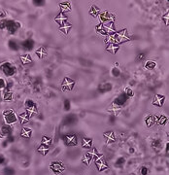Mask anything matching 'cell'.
Here are the masks:
<instances>
[{
	"label": "cell",
	"mask_w": 169,
	"mask_h": 175,
	"mask_svg": "<svg viewBox=\"0 0 169 175\" xmlns=\"http://www.w3.org/2000/svg\"><path fill=\"white\" fill-rule=\"evenodd\" d=\"M127 99H128V97L126 96V94H124V93H123V94H121L119 96H118L116 99L114 100V104L115 105H117L118 107H122V106H123L124 104L126 103V101H127Z\"/></svg>",
	"instance_id": "obj_9"
},
{
	"label": "cell",
	"mask_w": 169,
	"mask_h": 175,
	"mask_svg": "<svg viewBox=\"0 0 169 175\" xmlns=\"http://www.w3.org/2000/svg\"><path fill=\"white\" fill-rule=\"evenodd\" d=\"M124 94H126V96L128 97V98H129V97H132L133 94H134V93H133V91H132L130 88H126V91H124Z\"/></svg>",
	"instance_id": "obj_41"
},
{
	"label": "cell",
	"mask_w": 169,
	"mask_h": 175,
	"mask_svg": "<svg viewBox=\"0 0 169 175\" xmlns=\"http://www.w3.org/2000/svg\"><path fill=\"white\" fill-rule=\"evenodd\" d=\"M119 49H120L119 44H116V43H114V44H108V46L106 48V50L108 51V52L111 53V54H113V55L117 54V52L119 51Z\"/></svg>",
	"instance_id": "obj_19"
},
{
	"label": "cell",
	"mask_w": 169,
	"mask_h": 175,
	"mask_svg": "<svg viewBox=\"0 0 169 175\" xmlns=\"http://www.w3.org/2000/svg\"><path fill=\"white\" fill-rule=\"evenodd\" d=\"M11 131H12V129L10 128V126H8V125L3 126L1 128V133L3 135H9L11 133Z\"/></svg>",
	"instance_id": "obj_35"
},
{
	"label": "cell",
	"mask_w": 169,
	"mask_h": 175,
	"mask_svg": "<svg viewBox=\"0 0 169 175\" xmlns=\"http://www.w3.org/2000/svg\"></svg>",
	"instance_id": "obj_50"
},
{
	"label": "cell",
	"mask_w": 169,
	"mask_h": 175,
	"mask_svg": "<svg viewBox=\"0 0 169 175\" xmlns=\"http://www.w3.org/2000/svg\"><path fill=\"white\" fill-rule=\"evenodd\" d=\"M25 111L29 114L30 117L35 115V114L38 113L37 111V104L34 102L33 100L31 99H27L25 101Z\"/></svg>",
	"instance_id": "obj_5"
},
{
	"label": "cell",
	"mask_w": 169,
	"mask_h": 175,
	"mask_svg": "<svg viewBox=\"0 0 169 175\" xmlns=\"http://www.w3.org/2000/svg\"><path fill=\"white\" fill-rule=\"evenodd\" d=\"M155 67H157V62L154 61V60H148V61L145 63V68L146 69L152 70V69H155Z\"/></svg>",
	"instance_id": "obj_33"
},
{
	"label": "cell",
	"mask_w": 169,
	"mask_h": 175,
	"mask_svg": "<svg viewBox=\"0 0 169 175\" xmlns=\"http://www.w3.org/2000/svg\"><path fill=\"white\" fill-rule=\"evenodd\" d=\"M6 17H7V13L3 10H0V19H5Z\"/></svg>",
	"instance_id": "obj_44"
},
{
	"label": "cell",
	"mask_w": 169,
	"mask_h": 175,
	"mask_svg": "<svg viewBox=\"0 0 169 175\" xmlns=\"http://www.w3.org/2000/svg\"><path fill=\"white\" fill-rule=\"evenodd\" d=\"M31 134H32V129H29V128H24L21 129V137H24V138H29Z\"/></svg>",
	"instance_id": "obj_25"
},
{
	"label": "cell",
	"mask_w": 169,
	"mask_h": 175,
	"mask_svg": "<svg viewBox=\"0 0 169 175\" xmlns=\"http://www.w3.org/2000/svg\"><path fill=\"white\" fill-rule=\"evenodd\" d=\"M3 163V158L2 157H0V164Z\"/></svg>",
	"instance_id": "obj_49"
},
{
	"label": "cell",
	"mask_w": 169,
	"mask_h": 175,
	"mask_svg": "<svg viewBox=\"0 0 169 175\" xmlns=\"http://www.w3.org/2000/svg\"><path fill=\"white\" fill-rule=\"evenodd\" d=\"M105 42H106L107 44H114V43H116V36H115V34L106 35V39H105Z\"/></svg>",
	"instance_id": "obj_34"
},
{
	"label": "cell",
	"mask_w": 169,
	"mask_h": 175,
	"mask_svg": "<svg viewBox=\"0 0 169 175\" xmlns=\"http://www.w3.org/2000/svg\"><path fill=\"white\" fill-rule=\"evenodd\" d=\"M104 137L107 139V142L110 143V142H115V140H116V137H115V134L113 131H108V132H104Z\"/></svg>",
	"instance_id": "obj_28"
},
{
	"label": "cell",
	"mask_w": 169,
	"mask_h": 175,
	"mask_svg": "<svg viewBox=\"0 0 169 175\" xmlns=\"http://www.w3.org/2000/svg\"><path fill=\"white\" fill-rule=\"evenodd\" d=\"M167 122V117L166 116H164V115H161V116H158V121H157V123L158 124V125H160V126H164L165 124H166Z\"/></svg>",
	"instance_id": "obj_37"
},
{
	"label": "cell",
	"mask_w": 169,
	"mask_h": 175,
	"mask_svg": "<svg viewBox=\"0 0 169 175\" xmlns=\"http://www.w3.org/2000/svg\"><path fill=\"white\" fill-rule=\"evenodd\" d=\"M20 59H21V61L23 64H29V63L32 62V58H31V56L28 55V54L24 55V56H21Z\"/></svg>",
	"instance_id": "obj_26"
},
{
	"label": "cell",
	"mask_w": 169,
	"mask_h": 175,
	"mask_svg": "<svg viewBox=\"0 0 169 175\" xmlns=\"http://www.w3.org/2000/svg\"><path fill=\"white\" fill-rule=\"evenodd\" d=\"M36 56H38L39 59H43L44 56H47V54H48V51L45 47H40V48H38V49L36 50Z\"/></svg>",
	"instance_id": "obj_22"
},
{
	"label": "cell",
	"mask_w": 169,
	"mask_h": 175,
	"mask_svg": "<svg viewBox=\"0 0 169 175\" xmlns=\"http://www.w3.org/2000/svg\"><path fill=\"white\" fill-rule=\"evenodd\" d=\"M34 47V41L31 39V38H28V39L24 40L23 43H21V48L25 51H31Z\"/></svg>",
	"instance_id": "obj_14"
},
{
	"label": "cell",
	"mask_w": 169,
	"mask_h": 175,
	"mask_svg": "<svg viewBox=\"0 0 169 175\" xmlns=\"http://www.w3.org/2000/svg\"><path fill=\"white\" fill-rule=\"evenodd\" d=\"M0 29H5V23H4V20H1V21H0Z\"/></svg>",
	"instance_id": "obj_48"
},
{
	"label": "cell",
	"mask_w": 169,
	"mask_h": 175,
	"mask_svg": "<svg viewBox=\"0 0 169 175\" xmlns=\"http://www.w3.org/2000/svg\"><path fill=\"white\" fill-rule=\"evenodd\" d=\"M117 65L118 64H116L115 67H113L112 69H111V74H112L113 77H119V76L121 75V70L119 69V67H118Z\"/></svg>",
	"instance_id": "obj_38"
},
{
	"label": "cell",
	"mask_w": 169,
	"mask_h": 175,
	"mask_svg": "<svg viewBox=\"0 0 169 175\" xmlns=\"http://www.w3.org/2000/svg\"><path fill=\"white\" fill-rule=\"evenodd\" d=\"M100 9L97 7L96 5H92L91 7V9H90V15L91 16H92V17H98L99 16V14H100Z\"/></svg>",
	"instance_id": "obj_24"
},
{
	"label": "cell",
	"mask_w": 169,
	"mask_h": 175,
	"mask_svg": "<svg viewBox=\"0 0 169 175\" xmlns=\"http://www.w3.org/2000/svg\"><path fill=\"white\" fill-rule=\"evenodd\" d=\"M5 91L3 94V99L5 101H11L13 100V93L10 91V89H5Z\"/></svg>",
	"instance_id": "obj_27"
},
{
	"label": "cell",
	"mask_w": 169,
	"mask_h": 175,
	"mask_svg": "<svg viewBox=\"0 0 169 175\" xmlns=\"http://www.w3.org/2000/svg\"><path fill=\"white\" fill-rule=\"evenodd\" d=\"M96 31L99 34H101V35H105L106 36V32H105V29H104V27H103V25L102 24H99V25H97L96 26Z\"/></svg>",
	"instance_id": "obj_39"
},
{
	"label": "cell",
	"mask_w": 169,
	"mask_h": 175,
	"mask_svg": "<svg viewBox=\"0 0 169 175\" xmlns=\"http://www.w3.org/2000/svg\"><path fill=\"white\" fill-rule=\"evenodd\" d=\"M149 172V170H148V168L147 167H143L142 169H141V174L142 175H147Z\"/></svg>",
	"instance_id": "obj_46"
},
{
	"label": "cell",
	"mask_w": 169,
	"mask_h": 175,
	"mask_svg": "<svg viewBox=\"0 0 169 175\" xmlns=\"http://www.w3.org/2000/svg\"><path fill=\"white\" fill-rule=\"evenodd\" d=\"M0 70L2 71V73L8 77H11V76L15 75L17 73V68L16 66H14L11 62H3L0 64Z\"/></svg>",
	"instance_id": "obj_1"
},
{
	"label": "cell",
	"mask_w": 169,
	"mask_h": 175,
	"mask_svg": "<svg viewBox=\"0 0 169 175\" xmlns=\"http://www.w3.org/2000/svg\"><path fill=\"white\" fill-rule=\"evenodd\" d=\"M59 8H60V13H67L71 11V3L70 2H61L59 3Z\"/></svg>",
	"instance_id": "obj_18"
},
{
	"label": "cell",
	"mask_w": 169,
	"mask_h": 175,
	"mask_svg": "<svg viewBox=\"0 0 169 175\" xmlns=\"http://www.w3.org/2000/svg\"><path fill=\"white\" fill-rule=\"evenodd\" d=\"M82 147L85 149H90L92 147V139L84 137L82 139Z\"/></svg>",
	"instance_id": "obj_21"
},
{
	"label": "cell",
	"mask_w": 169,
	"mask_h": 175,
	"mask_svg": "<svg viewBox=\"0 0 169 175\" xmlns=\"http://www.w3.org/2000/svg\"><path fill=\"white\" fill-rule=\"evenodd\" d=\"M168 18H169V14H168V13H166V14H165L163 17H162V20L164 21V23H165V24H166V26H168V25H169V24H168Z\"/></svg>",
	"instance_id": "obj_43"
},
{
	"label": "cell",
	"mask_w": 169,
	"mask_h": 175,
	"mask_svg": "<svg viewBox=\"0 0 169 175\" xmlns=\"http://www.w3.org/2000/svg\"><path fill=\"white\" fill-rule=\"evenodd\" d=\"M64 142L68 146H76L77 145V136L75 134H67L64 137Z\"/></svg>",
	"instance_id": "obj_11"
},
{
	"label": "cell",
	"mask_w": 169,
	"mask_h": 175,
	"mask_svg": "<svg viewBox=\"0 0 169 175\" xmlns=\"http://www.w3.org/2000/svg\"><path fill=\"white\" fill-rule=\"evenodd\" d=\"M71 29H72V24L69 23H66L65 24H63L62 26L59 27V30L62 31V33H64L65 35H68Z\"/></svg>",
	"instance_id": "obj_23"
},
{
	"label": "cell",
	"mask_w": 169,
	"mask_h": 175,
	"mask_svg": "<svg viewBox=\"0 0 169 175\" xmlns=\"http://www.w3.org/2000/svg\"><path fill=\"white\" fill-rule=\"evenodd\" d=\"M112 89H113V85L108 82V83L101 84L99 87H98V91H99L100 93H107V91H110Z\"/></svg>",
	"instance_id": "obj_17"
},
{
	"label": "cell",
	"mask_w": 169,
	"mask_h": 175,
	"mask_svg": "<svg viewBox=\"0 0 169 175\" xmlns=\"http://www.w3.org/2000/svg\"><path fill=\"white\" fill-rule=\"evenodd\" d=\"M94 161H95V164H96L97 169L99 171H104V170H106L108 168L107 164H106V163H105V161H104L103 156L100 157L99 159H97V160H95Z\"/></svg>",
	"instance_id": "obj_13"
},
{
	"label": "cell",
	"mask_w": 169,
	"mask_h": 175,
	"mask_svg": "<svg viewBox=\"0 0 169 175\" xmlns=\"http://www.w3.org/2000/svg\"><path fill=\"white\" fill-rule=\"evenodd\" d=\"M90 153V155L91 156V158L93 159V160L95 161V160H97V159H99L100 157H102V155L101 154H99V153L97 152V150L95 148H93V150L92 151H91V152H88Z\"/></svg>",
	"instance_id": "obj_36"
},
{
	"label": "cell",
	"mask_w": 169,
	"mask_h": 175,
	"mask_svg": "<svg viewBox=\"0 0 169 175\" xmlns=\"http://www.w3.org/2000/svg\"><path fill=\"white\" fill-rule=\"evenodd\" d=\"M38 152H39L40 154L43 155V156L47 155L48 152H49V146H46V145L41 144V145L39 146V148H38Z\"/></svg>",
	"instance_id": "obj_31"
},
{
	"label": "cell",
	"mask_w": 169,
	"mask_h": 175,
	"mask_svg": "<svg viewBox=\"0 0 169 175\" xmlns=\"http://www.w3.org/2000/svg\"><path fill=\"white\" fill-rule=\"evenodd\" d=\"M158 121V116H155V115H152V114H150L146 117L145 119V122H146V125L148 128H151L152 126L155 125V123Z\"/></svg>",
	"instance_id": "obj_16"
},
{
	"label": "cell",
	"mask_w": 169,
	"mask_h": 175,
	"mask_svg": "<svg viewBox=\"0 0 169 175\" xmlns=\"http://www.w3.org/2000/svg\"><path fill=\"white\" fill-rule=\"evenodd\" d=\"M19 118H20L21 124V125H24V124L28 123V121H29V119H30V115L26 112V111H24V112L21 113L20 115H19Z\"/></svg>",
	"instance_id": "obj_20"
},
{
	"label": "cell",
	"mask_w": 169,
	"mask_h": 175,
	"mask_svg": "<svg viewBox=\"0 0 169 175\" xmlns=\"http://www.w3.org/2000/svg\"><path fill=\"white\" fill-rule=\"evenodd\" d=\"M91 161H92V158H91V156L90 155V153H86V154L84 155V157L82 158V161L85 164H87L88 166H90V164L91 163Z\"/></svg>",
	"instance_id": "obj_29"
},
{
	"label": "cell",
	"mask_w": 169,
	"mask_h": 175,
	"mask_svg": "<svg viewBox=\"0 0 169 175\" xmlns=\"http://www.w3.org/2000/svg\"><path fill=\"white\" fill-rule=\"evenodd\" d=\"M103 25L104 29H105V32H106L107 35H110V34H115L117 32L116 31V28H115V24L114 21H109V23H105V24H101Z\"/></svg>",
	"instance_id": "obj_10"
},
{
	"label": "cell",
	"mask_w": 169,
	"mask_h": 175,
	"mask_svg": "<svg viewBox=\"0 0 169 175\" xmlns=\"http://www.w3.org/2000/svg\"><path fill=\"white\" fill-rule=\"evenodd\" d=\"M50 168H51V170L53 171L55 174H60V173H62L63 171L65 170V166H64V164H63L62 163H59V161H55V163H52L50 165Z\"/></svg>",
	"instance_id": "obj_7"
},
{
	"label": "cell",
	"mask_w": 169,
	"mask_h": 175,
	"mask_svg": "<svg viewBox=\"0 0 169 175\" xmlns=\"http://www.w3.org/2000/svg\"><path fill=\"white\" fill-rule=\"evenodd\" d=\"M52 141H53L52 137H49V136H47V135H44L42 137V140H41V144L46 145V146H50L51 144H52Z\"/></svg>",
	"instance_id": "obj_32"
},
{
	"label": "cell",
	"mask_w": 169,
	"mask_h": 175,
	"mask_svg": "<svg viewBox=\"0 0 169 175\" xmlns=\"http://www.w3.org/2000/svg\"><path fill=\"white\" fill-rule=\"evenodd\" d=\"M3 119H4L5 123L7 124L8 126H11L18 121V116L17 114L15 113L14 110L7 109L3 112Z\"/></svg>",
	"instance_id": "obj_2"
},
{
	"label": "cell",
	"mask_w": 169,
	"mask_h": 175,
	"mask_svg": "<svg viewBox=\"0 0 169 175\" xmlns=\"http://www.w3.org/2000/svg\"><path fill=\"white\" fill-rule=\"evenodd\" d=\"M115 36H116V43L117 44H121V43H124V42H128V41L131 40V37L129 36L128 33H127V30L124 28L118 32L115 33Z\"/></svg>",
	"instance_id": "obj_4"
},
{
	"label": "cell",
	"mask_w": 169,
	"mask_h": 175,
	"mask_svg": "<svg viewBox=\"0 0 169 175\" xmlns=\"http://www.w3.org/2000/svg\"><path fill=\"white\" fill-rule=\"evenodd\" d=\"M99 19H100V21L102 24H105V23H109V21H115V15H113L112 13H110L109 11H103V12H100L99 14Z\"/></svg>",
	"instance_id": "obj_6"
},
{
	"label": "cell",
	"mask_w": 169,
	"mask_h": 175,
	"mask_svg": "<svg viewBox=\"0 0 169 175\" xmlns=\"http://www.w3.org/2000/svg\"><path fill=\"white\" fill-rule=\"evenodd\" d=\"M75 84H76V82L73 80V79L65 77L64 79H63V82L61 84V88H62L63 91H72L75 87Z\"/></svg>",
	"instance_id": "obj_8"
},
{
	"label": "cell",
	"mask_w": 169,
	"mask_h": 175,
	"mask_svg": "<svg viewBox=\"0 0 169 175\" xmlns=\"http://www.w3.org/2000/svg\"><path fill=\"white\" fill-rule=\"evenodd\" d=\"M144 58H145V54H140V55H138V56H137V60H138V61H139V60H143V59H144Z\"/></svg>",
	"instance_id": "obj_47"
},
{
	"label": "cell",
	"mask_w": 169,
	"mask_h": 175,
	"mask_svg": "<svg viewBox=\"0 0 169 175\" xmlns=\"http://www.w3.org/2000/svg\"><path fill=\"white\" fill-rule=\"evenodd\" d=\"M70 108H71V103H70V100H68V99L64 100V110L65 111H69Z\"/></svg>",
	"instance_id": "obj_42"
},
{
	"label": "cell",
	"mask_w": 169,
	"mask_h": 175,
	"mask_svg": "<svg viewBox=\"0 0 169 175\" xmlns=\"http://www.w3.org/2000/svg\"><path fill=\"white\" fill-rule=\"evenodd\" d=\"M55 21L56 24H59V26H62L63 24H65L66 23H68L67 21V17L63 14V13H59L58 15L56 16L55 18Z\"/></svg>",
	"instance_id": "obj_15"
},
{
	"label": "cell",
	"mask_w": 169,
	"mask_h": 175,
	"mask_svg": "<svg viewBox=\"0 0 169 175\" xmlns=\"http://www.w3.org/2000/svg\"><path fill=\"white\" fill-rule=\"evenodd\" d=\"M5 23V29L8 30L10 34H15L18 29L21 26V24L19 21H15L12 20H4Z\"/></svg>",
	"instance_id": "obj_3"
},
{
	"label": "cell",
	"mask_w": 169,
	"mask_h": 175,
	"mask_svg": "<svg viewBox=\"0 0 169 175\" xmlns=\"http://www.w3.org/2000/svg\"><path fill=\"white\" fill-rule=\"evenodd\" d=\"M33 3H34V4L36 5V6H38V5H39V6H42V5L45 4V1H44V0H40V1H33Z\"/></svg>",
	"instance_id": "obj_45"
},
{
	"label": "cell",
	"mask_w": 169,
	"mask_h": 175,
	"mask_svg": "<svg viewBox=\"0 0 169 175\" xmlns=\"http://www.w3.org/2000/svg\"><path fill=\"white\" fill-rule=\"evenodd\" d=\"M8 46L12 51H19L20 50V46H19V44L17 43V41H15V40H9Z\"/></svg>",
	"instance_id": "obj_30"
},
{
	"label": "cell",
	"mask_w": 169,
	"mask_h": 175,
	"mask_svg": "<svg viewBox=\"0 0 169 175\" xmlns=\"http://www.w3.org/2000/svg\"><path fill=\"white\" fill-rule=\"evenodd\" d=\"M7 89V83L3 78H0V91Z\"/></svg>",
	"instance_id": "obj_40"
},
{
	"label": "cell",
	"mask_w": 169,
	"mask_h": 175,
	"mask_svg": "<svg viewBox=\"0 0 169 175\" xmlns=\"http://www.w3.org/2000/svg\"><path fill=\"white\" fill-rule=\"evenodd\" d=\"M165 101V96L161 94H155L154 96V99H153V105L158 107H161L163 105Z\"/></svg>",
	"instance_id": "obj_12"
}]
</instances>
